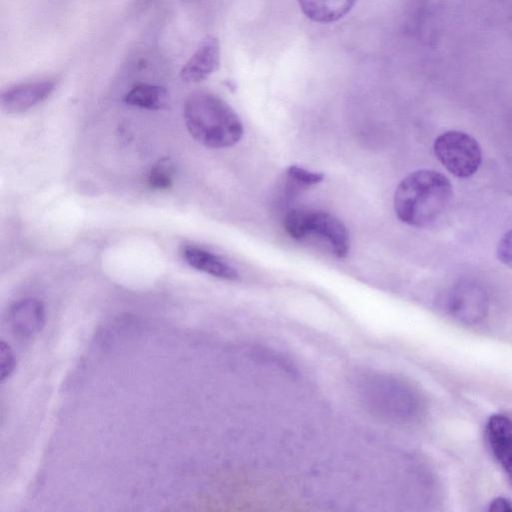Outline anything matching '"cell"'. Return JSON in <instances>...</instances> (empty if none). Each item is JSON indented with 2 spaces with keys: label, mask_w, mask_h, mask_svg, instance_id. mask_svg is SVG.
I'll list each match as a JSON object with an SVG mask.
<instances>
[{
  "label": "cell",
  "mask_w": 512,
  "mask_h": 512,
  "mask_svg": "<svg viewBox=\"0 0 512 512\" xmlns=\"http://www.w3.org/2000/svg\"><path fill=\"white\" fill-rule=\"evenodd\" d=\"M184 261L192 268L211 276L234 281L239 275L236 269L219 256L194 245H187L182 249Z\"/></svg>",
  "instance_id": "cell-11"
},
{
  "label": "cell",
  "mask_w": 512,
  "mask_h": 512,
  "mask_svg": "<svg viewBox=\"0 0 512 512\" xmlns=\"http://www.w3.org/2000/svg\"><path fill=\"white\" fill-rule=\"evenodd\" d=\"M286 175L288 182L297 189L318 184L324 178L320 172L309 171L296 165L288 167Z\"/></svg>",
  "instance_id": "cell-15"
},
{
  "label": "cell",
  "mask_w": 512,
  "mask_h": 512,
  "mask_svg": "<svg viewBox=\"0 0 512 512\" xmlns=\"http://www.w3.org/2000/svg\"><path fill=\"white\" fill-rule=\"evenodd\" d=\"M489 447L512 485V418L492 415L486 425Z\"/></svg>",
  "instance_id": "cell-7"
},
{
  "label": "cell",
  "mask_w": 512,
  "mask_h": 512,
  "mask_svg": "<svg viewBox=\"0 0 512 512\" xmlns=\"http://www.w3.org/2000/svg\"><path fill=\"white\" fill-rule=\"evenodd\" d=\"M183 117L189 134L209 148L231 147L243 135L242 122L236 112L209 92L191 94L184 104Z\"/></svg>",
  "instance_id": "cell-2"
},
{
  "label": "cell",
  "mask_w": 512,
  "mask_h": 512,
  "mask_svg": "<svg viewBox=\"0 0 512 512\" xmlns=\"http://www.w3.org/2000/svg\"><path fill=\"white\" fill-rule=\"evenodd\" d=\"M7 319L15 335L30 338L39 333L45 324V307L37 299H22L9 308Z\"/></svg>",
  "instance_id": "cell-9"
},
{
  "label": "cell",
  "mask_w": 512,
  "mask_h": 512,
  "mask_svg": "<svg viewBox=\"0 0 512 512\" xmlns=\"http://www.w3.org/2000/svg\"><path fill=\"white\" fill-rule=\"evenodd\" d=\"M220 64V44L217 38L209 36L202 41L180 71L185 83H198L216 71Z\"/></svg>",
  "instance_id": "cell-8"
},
{
  "label": "cell",
  "mask_w": 512,
  "mask_h": 512,
  "mask_svg": "<svg viewBox=\"0 0 512 512\" xmlns=\"http://www.w3.org/2000/svg\"><path fill=\"white\" fill-rule=\"evenodd\" d=\"M498 259L512 269V229L500 239L496 249Z\"/></svg>",
  "instance_id": "cell-17"
},
{
  "label": "cell",
  "mask_w": 512,
  "mask_h": 512,
  "mask_svg": "<svg viewBox=\"0 0 512 512\" xmlns=\"http://www.w3.org/2000/svg\"><path fill=\"white\" fill-rule=\"evenodd\" d=\"M16 360L11 347L4 342H0V377L1 380L8 378L15 369Z\"/></svg>",
  "instance_id": "cell-16"
},
{
  "label": "cell",
  "mask_w": 512,
  "mask_h": 512,
  "mask_svg": "<svg viewBox=\"0 0 512 512\" xmlns=\"http://www.w3.org/2000/svg\"><path fill=\"white\" fill-rule=\"evenodd\" d=\"M175 168L168 158H162L154 165L148 176V184L152 189H168L173 183Z\"/></svg>",
  "instance_id": "cell-14"
},
{
  "label": "cell",
  "mask_w": 512,
  "mask_h": 512,
  "mask_svg": "<svg viewBox=\"0 0 512 512\" xmlns=\"http://www.w3.org/2000/svg\"><path fill=\"white\" fill-rule=\"evenodd\" d=\"M167 91L157 85L138 84L124 97V102L130 106L158 110L167 105Z\"/></svg>",
  "instance_id": "cell-13"
},
{
  "label": "cell",
  "mask_w": 512,
  "mask_h": 512,
  "mask_svg": "<svg viewBox=\"0 0 512 512\" xmlns=\"http://www.w3.org/2000/svg\"><path fill=\"white\" fill-rule=\"evenodd\" d=\"M433 149L446 170L459 178L472 176L481 164L482 153L478 142L461 131L450 130L439 135Z\"/></svg>",
  "instance_id": "cell-5"
},
{
  "label": "cell",
  "mask_w": 512,
  "mask_h": 512,
  "mask_svg": "<svg viewBox=\"0 0 512 512\" xmlns=\"http://www.w3.org/2000/svg\"><path fill=\"white\" fill-rule=\"evenodd\" d=\"M489 511L495 512H511L512 511V502L506 498H496L494 499L488 508Z\"/></svg>",
  "instance_id": "cell-18"
},
{
  "label": "cell",
  "mask_w": 512,
  "mask_h": 512,
  "mask_svg": "<svg viewBox=\"0 0 512 512\" xmlns=\"http://www.w3.org/2000/svg\"><path fill=\"white\" fill-rule=\"evenodd\" d=\"M55 89L51 80H37L15 85L1 95L3 111L9 114L24 112L47 99Z\"/></svg>",
  "instance_id": "cell-6"
},
{
  "label": "cell",
  "mask_w": 512,
  "mask_h": 512,
  "mask_svg": "<svg viewBox=\"0 0 512 512\" xmlns=\"http://www.w3.org/2000/svg\"><path fill=\"white\" fill-rule=\"evenodd\" d=\"M452 196V184L445 175L434 170H418L398 184L394 210L403 223L423 228L442 216Z\"/></svg>",
  "instance_id": "cell-1"
},
{
  "label": "cell",
  "mask_w": 512,
  "mask_h": 512,
  "mask_svg": "<svg viewBox=\"0 0 512 512\" xmlns=\"http://www.w3.org/2000/svg\"><path fill=\"white\" fill-rule=\"evenodd\" d=\"M448 306L455 318L474 323L485 316L487 298L478 287L461 285L452 292Z\"/></svg>",
  "instance_id": "cell-10"
},
{
  "label": "cell",
  "mask_w": 512,
  "mask_h": 512,
  "mask_svg": "<svg viewBox=\"0 0 512 512\" xmlns=\"http://www.w3.org/2000/svg\"><path fill=\"white\" fill-rule=\"evenodd\" d=\"M304 15L318 23H332L352 9L355 0H298Z\"/></svg>",
  "instance_id": "cell-12"
},
{
  "label": "cell",
  "mask_w": 512,
  "mask_h": 512,
  "mask_svg": "<svg viewBox=\"0 0 512 512\" xmlns=\"http://www.w3.org/2000/svg\"><path fill=\"white\" fill-rule=\"evenodd\" d=\"M284 227L297 241L317 235L329 243L336 257L345 258L349 254V233L341 220L329 212L294 209L285 216Z\"/></svg>",
  "instance_id": "cell-4"
},
{
  "label": "cell",
  "mask_w": 512,
  "mask_h": 512,
  "mask_svg": "<svg viewBox=\"0 0 512 512\" xmlns=\"http://www.w3.org/2000/svg\"><path fill=\"white\" fill-rule=\"evenodd\" d=\"M359 388L362 401L382 418H403L413 412V391L392 376L380 373L365 375L359 382Z\"/></svg>",
  "instance_id": "cell-3"
}]
</instances>
